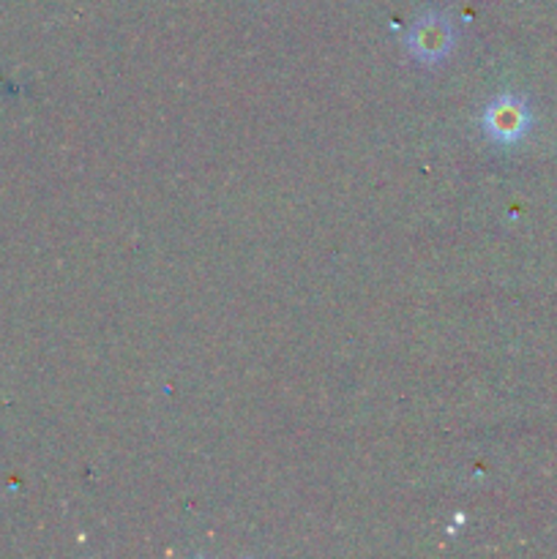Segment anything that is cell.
<instances>
[{"label": "cell", "mask_w": 557, "mask_h": 559, "mask_svg": "<svg viewBox=\"0 0 557 559\" xmlns=\"http://www.w3.org/2000/svg\"><path fill=\"white\" fill-rule=\"evenodd\" d=\"M524 126H528V115H524L522 104H502L495 112V129L506 140H513V136L522 134Z\"/></svg>", "instance_id": "obj_1"}]
</instances>
